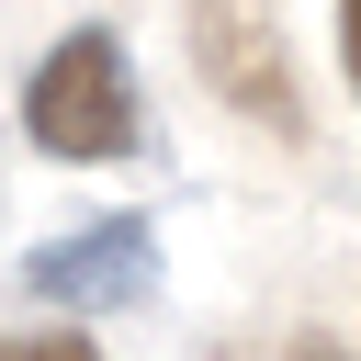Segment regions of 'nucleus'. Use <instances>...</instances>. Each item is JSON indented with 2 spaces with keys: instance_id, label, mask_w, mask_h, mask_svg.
<instances>
[{
  "instance_id": "20e7f679",
  "label": "nucleus",
  "mask_w": 361,
  "mask_h": 361,
  "mask_svg": "<svg viewBox=\"0 0 361 361\" xmlns=\"http://www.w3.org/2000/svg\"><path fill=\"white\" fill-rule=\"evenodd\" d=\"M338 45H350V90H361V0H338Z\"/></svg>"
},
{
  "instance_id": "f03ea898",
  "label": "nucleus",
  "mask_w": 361,
  "mask_h": 361,
  "mask_svg": "<svg viewBox=\"0 0 361 361\" xmlns=\"http://www.w3.org/2000/svg\"><path fill=\"white\" fill-rule=\"evenodd\" d=\"M147 282H158V237H147L135 214H102V226L45 237V248L23 259V293H45L56 316H113V305H135Z\"/></svg>"
},
{
  "instance_id": "f257e3e1",
  "label": "nucleus",
  "mask_w": 361,
  "mask_h": 361,
  "mask_svg": "<svg viewBox=\"0 0 361 361\" xmlns=\"http://www.w3.org/2000/svg\"><path fill=\"white\" fill-rule=\"evenodd\" d=\"M23 135L45 147V158H135V79H124V45L102 34V23H79V34H56L45 56H34V79H23Z\"/></svg>"
},
{
  "instance_id": "7ed1b4c3",
  "label": "nucleus",
  "mask_w": 361,
  "mask_h": 361,
  "mask_svg": "<svg viewBox=\"0 0 361 361\" xmlns=\"http://www.w3.org/2000/svg\"><path fill=\"white\" fill-rule=\"evenodd\" d=\"M0 361H102V350H90V338H68V327H56V338H0Z\"/></svg>"
},
{
  "instance_id": "39448f33",
  "label": "nucleus",
  "mask_w": 361,
  "mask_h": 361,
  "mask_svg": "<svg viewBox=\"0 0 361 361\" xmlns=\"http://www.w3.org/2000/svg\"><path fill=\"white\" fill-rule=\"evenodd\" d=\"M305 361H338V350H305Z\"/></svg>"
}]
</instances>
